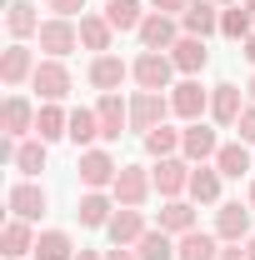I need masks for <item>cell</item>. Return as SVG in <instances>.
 I'll list each match as a JSON object with an SVG mask.
<instances>
[{"mask_svg": "<svg viewBox=\"0 0 255 260\" xmlns=\"http://www.w3.org/2000/svg\"><path fill=\"white\" fill-rule=\"evenodd\" d=\"M40 50L50 55V60H65L75 45H80V25L75 20H60V15H45V25H40Z\"/></svg>", "mask_w": 255, "mask_h": 260, "instance_id": "7", "label": "cell"}, {"mask_svg": "<svg viewBox=\"0 0 255 260\" xmlns=\"http://www.w3.org/2000/svg\"><path fill=\"white\" fill-rule=\"evenodd\" d=\"M175 60H170V50H140L135 60H130V80L140 85V90H170L175 85Z\"/></svg>", "mask_w": 255, "mask_h": 260, "instance_id": "1", "label": "cell"}, {"mask_svg": "<svg viewBox=\"0 0 255 260\" xmlns=\"http://www.w3.org/2000/svg\"><path fill=\"white\" fill-rule=\"evenodd\" d=\"M220 235H215V230H185V235H180V240H175V260H220Z\"/></svg>", "mask_w": 255, "mask_h": 260, "instance_id": "21", "label": "cell"}, {"mask_svg": "<svg viewBox=\"0 0 255 260\" xmlns=\"http://www.w3.org/2000/svg\"><path fill=\"white\" fill-rule=\"evenodd\" d=\"M110 40H115V25H110L100 10H85V15H80V45H85V50H95V55H105V50H110Z\"/></svg>", "mask_w": 255, "mask_h": 260, "instance_id": "27", "label": "cell"}, {"mask_svg": "<svg viewBox=\"0 0 255 260\" xmlns=\"http://www.w3.org/2000/svg\"><path fill=\"white\" fill-rule=\"evenodd\" d=\"M220 260H250V255H245V245H225Z\"/></svg>", "mask_w": 255, "mask_h": 260, "instance_id": "41", "label": "cell"}, {"mask_svg": "<svg viewBox=\"0 0 255 260\" xmlns=\"http://www.w3.org/2000/svg\"><path fill=\"white\" fill-rule=\"evenodd\" d=\"M245 255H250V260H255V235H250V240H245Z\"/></svg>", "mask_w": 255, "mask_h": 260, "instance_id": "45", "label": "cell"}, {"mask_svg": "<svg viewBox=\"0 0 255 260\" xmlns=\"http://www.w3.org/2000/svg\"><path fill=\"white\" fill-rule=\"evenodd\" d=\"M30 85L40 90V105H60V100L70 95V85H75V80H70V65H65V60H50V55H45V60L35 65Z\"/></svg>", "mask_w": 255, "mask_h": 260, "instance_id": "5", "label": "cell"}, {"mask_svg": "<svg viewBox=\"0 0 255 260\" xmlns=\"http://www.w3.org/2000/svg\"><path fill=\"white\" fill-rule=\"evenodd\" d=\"M95 115H100V140L115 145V140L130 130V100H120V90H110V95L95 100Z\"/></svg>", "mask_w": 255, "mask_h": 260, "instance_id": "10", "label": "cell"}, {"mask_svg": "<svg viewBox=\"0 0 255 260\" xmlns=\"http://www.w3.org/2000/svg\"><path fill=\"white\" fill-rule=\"evenodd\" d=\"M135 35H140V50H170L185 30H180V15H160V10H150L145 25H140Z\"/></svg>", "mask_w": 255, "mask_h": 260, "instance_id": "11", "label": "cell"}, {"mask_svg": "<svg viewBox=\"0 0 255 260\" xmlns=\"http://www.w3.org/2000/svg\"><path fill=\"white\" fill-rule=\"evenodd\" d=\"M220 35H225V40H240V45H245V40L255 35L250 10H245V5H225V10H220Z\"/></svg>", "mask_w": 255, "mask_h": 260, "instance_id": "35", "label": "cell"}, {"mask_svg": "<svg viewBox=\"0 0 255 260\" xmlns=\"http://www.w3.org/2000/svg\"><path fill=\"white\" fill-rule=\"evenodd\" d=\"M45 10L60 20H75V15H85V0H45Z\"/></svg>", "mask_w": 255, "mask_h": 260, "instance_id": "37", "label": "cell"}, {"mask_svg": "<svg viewBox=\"0 0 255 260\" xmlns=\"http://www.w3.org/2000/svg\"><path fill=\"white\" fill-rule=\"evenodd\" d=\"M140 140H145V155H155V160L180 155V130H170V125H155L150 135H140Z\"/></svg>", "mask_w": 255, "mask_h": 260, "instance_id": "36", "label": "cell"}, {"mask_svg": "<svg viewBox=\"0 0 255 260\" xmlns=\"http://www.w3.org/2000/svg\"><path fill=\"white\" fill-rule=\"evenodd\" d=\"M115 210H120L115 195H105V190H85V195H80V205H75V215H80V225H85V230H105Z\"/></svg>", "mask_w": 255, "mask_h": 260, "instance_id": "23", "label": "cell"}, {"mask_svg": "<svg viewBox=\"0 0 255 260\" xmlns=\"http://www.w3.org/2000/svg\"><path fill=\"white\" fill-rule=\"evenodd\" d=\"M5 205H10V215H20V220H40V215H45V205H50V195L40 190V185H35V180H20V185H10V190H5Z\"/></svg>", "mask_w": 255, "mask_h": 260, "instance_id": "14", "label": "cell"}, {"mask_svg": "<svg viewBox=\"0 0 255 260\" xmlns=\"http://www.w3.org/2000/svg\"><path fill=\"white\" fill-rule=\"evenodd\" d=\"M245 205H250V210H255V180H250V190H245Z\"/></svg>", "mask_w": 255, "mask_h": 260, "instance_id": "44", "label": "cell"}, {"mask_svg": "<svg viewBox=\"0 0 255 260\" xmlns=\"http://www.w3.org/2000/svg\"><path fill=\"white\" fill-rule=\"evenodd\" d=\"M135 255H140V260H175V235H170V230H160V225H150L145 235H140Z\"/></svg>", "mask_w": 255, "mask_h": 260, "instance_id": "34", "label": "cell"}, {"mask_svg": "<svg viewBox=\"0 0 255 260\" xmlns=\"http://www.w3.org/2000/svg\"><path fill=\"white\" fill-rule=\"evenodd\" d=\"M180 30L200 35V40L220 35V5H215V0H190V5L180 10Z\"/></svg>", "mask_w": 255, "mask_h": 260, "instance_id": "16", "label": "cell"}, {"mask_svg": "<svg viewBox=\"0 0 255 260\" xmlns=\"http://www.w3.org/2000/svg\"><path fill=\"white\" fill-rule=\"evenodd\" d=\"M35 65H40V60H35V50L25 45V40H15V45L0 55V80H5L10 90H20V85L35 75Z\"/></svg>", "mask_w": 255, "mask_h": 260, "instance_id": "15", "label": "cell"}, {"mask_svg": "<svg viewBox=\"0 0 255 260\" xmlns=\"http://www.w3.org/2000/svg\"><path fill=\"white\" fill-rule=\"evenodd\" d=\"M75 240L65 235V230H40V240H35V260H75Z\"/></svg>", "mask_w": 255, "mask_h": 260, "instance_id": "33", "label": "cell"}, {"mask_svg": "<svg viewBox=\"0 0 255 260\" xmlns=\"http://www.w3.org/2000/svg\"><path fill=\"white\" fill-rule=\"evenodd\" d=\"M170 60H175L180 75H200V70L210 65V45H205L200 35H180V40L170 45Z\"/></svg>", "mask_w": 255, "mask_h": 260, "instance_id": "22", "label": "cell"}, {"mask_svg": "<svg viewBox=\"0 0 255 260\" xmlns=\"http://www.w3.org/2000/svg\"><path fill=\"white\" fill-rule=\"evenodd\" d=\"M190 170H195V165L185 160V155H165V160H155L150 180H155L160 200H180V195L190 190Z\"/></svg>", "mask_w": 255, "mask_h": 260, "instance_id": "6", "label": "cell"}, {"mask_svg": "<svg viewBox=\"0 0 255 260\" xmlns=\"http://www.w3.org/2000/svg\"><path fill=\"white\" fill-rule=\"evenodd\" d=\"M165 115H175L165 90H135V95H130V130L150 135L155 125H165Z\"/></svg>", "mask_w": 255, "mask_h": 260, "instance_id": "4", "label": "cell"}, {"mask_svg": "<svg viewBox=\"0 0 255 260\" xmlns=\"http://www.w3.org/2000/svg\"><path fill=\"white\" fill-rule=\"evenodd\" d=\"M150 5H155L160 15H180V10H185V5H190V0H150Z\"/></svg>", "mask_w": 255, "mask_h": 260, "instance_id": "39", "label": "cell"}, {"mask_svg": "<svg viewBox=\"0 0 255 260\" xmlns=\"http://www.w3.org/2000/svg\"><path fill=\"white\" fill-rule=\"evenodd\" d=\"M45 155H50V145H45L40 135H25V140L15 145V160H10V165H15L25 180H35V175L45 170Z\"/></svg>", "mask_w": 255, "mask_h": 260, "instance_id": "28", "label": "cell"}, {"mask_svg": "<svg viewBox=\"0 0 255 260\" xmlns=\"http://www.w3.org/2000/svg\"><path fill=\"white\" fill-rule=\"evenodd\" d=\"M125 80H130V65L120 60L115 50H105V55H95V60H90V85H95L100 95H110V90H120Z\"/></svg>", "mask_w": 255, "mask_h": 260, "instance_id": "19", "label": "cell"}, {"mask_svg": "<svg viewBox=\"0 0 255 260\" xmlns=\"http://www.w3.org/2000/svg\"><path fill=\"white\" fill-rule=\"evenodd\" d=\"M75 150H90L100 140V115H95V105H75L70 110V135H65Z\"/></svg>", "mask_w": 255, "mask_h": 260, "instance_id": "25", "label": "cell"}, {"mask_svg": "<svg viewBox=\"0 0 255 260\" xmlns=\"http://www.w3.org/2000/svg\"><path fill=\"white\" fill-rule=\"evenodd\" d=\"M220 180H225V175L215 170V165H195L185 200H195V205H220Z\"/></svg>", "mask_w": 255, "mask_h": 260, "instance_id": "26", "label": "cell"}, {"mask_svg": "<svg viewBox=\"0 0 255 260\" xmlns=\"http://www.w3.org/2000/svg\"><path fill=\"white\" fill-rule=\"evenodd\" d=\"M245 105H250V100L240 95V85H230V80H225V85H210V120H215V125L235 130V120L245 115Z\"/></svg>", "mask_w": 255, "mask_h": 260, "instance_id": "13", "label": "cell"}, {"mask_svg": "<svg viewBox=\"0 0 255 260\" xmlns=\"http://www.w3.org/2000/svg\"><path fill=\"white\" fill-rule=\"evenodd\" d=\"M35 135H40L45 145H50V140H65V135H70V110H60V105H40Z\"/></svg>", "mask_w": 255, "mask_h": 260, "instance_id": "32", "label": "cell"}, {"mask_svg": "<svg viewBox=\"0 0 255 260\" xmlns=\"http://www.w3.org/2000/svg\"><path fill=\"white\" fill-rule=\"evenodd\" d=\"M220 145H225V140L215 135V125H205V120H195V125L180 130V155H185L190 165H210Z\"/></svg>", "mask_w": 255, "mask_h": 260, "instance_id": "9", "label": "cell"}, {"mask_svg": "<svg viewBox=\"0 0 255 260\" xmlns=\"http://www.w3.org/2000/svg\"><path fill=\"white\" fill-rule=\"evenodd\" d=\"M170 110H175L185 125H195V120L210 115V90L200 85V75H180V80L170 85Z\"/></svg>", "mask_w": 255, "mask_h": 260, "instance_id": "2", "label": "cell"}, {"mask_svg": "<svg viewBox=\"0 0 255 260\" xmlns=\"http://www.w3.org/2000/svg\"><path fill=\"white\" fill-rule=\"evenodd\" d=\"M235 140H245V145H255V105H245V115L235 120Z\"/></svg>", "mask_w": 255, "mask_h": 260, "instance_id": "38", "label": "cell"}, {"mask_svg": "<svg viewBox=\"0 0 255 260\" xmlns=\"http://www.w3.org/2000/svg\"><path fill=\"white\" fill-rule=\"evenodd\" d=\"M100 15H105V20H110L120 35H125V30H140L150 10H145L140 0H105V10H100Z\"/></svg>", "mask_w": 255, "mask_h": 260, "instance_id": "29", "label": "cell"}, {"mask_svg": "<svg viewBox=\"0 0 255 260\" xmlns=\"http://www.w3.org/2000/svg\"><path fill=\"white\" fill-rule=\"evenodd\" d=\"M150 190H155V180H150L145 165H120V175H115V185H110L115 205H135V210L150 200Z\"/></svg>", "mask_w": 255, "mask_h": 260, "instance_id": "8", "label": "cell"}, {"mask_svg": "<svg viewBox=\"0 0 255 260\" xmlns=\"http://www.w3.org/2000/svg\"><path fill=\"white\" fill-rule=\"evenodd\" d=\"M75 170H80V185H85V190H110L115 175H120V160H115L105 145H90V150H80Z\"/></svg>", "mask_w": 255, "mask_h": 260, "instance_id": "3", "label": "cell"}, {"mask_svg": "<svg viewBox=\"0 0 255 260\" xmlns=\"http://www.w3.org/2000/svg\"><path fill=\"white\" fill-rule=\"evenodd\" d=\"M105 260H140V255H135V245H110Z\"/></svg>", "mask_w": 255, "mask_h": 260, "instance_id": "40", "label": "cell"}, {"mask_svg": "<svg viewBox=\"0 0 255 260\" xmlns=\"http://www.w3.org/2000/svg\"><path fill=\"white\" fill-rule=\"evenodd\" d=\"M210 165L220 170L225 180H240V175H250V170H255V155H250V145H245V140H225Z\"/></svg>", "mask_w": 255, "mask_h": 260, "instance_id": "24", "label": "cell"}, {"mask_svg": "<svg viewBox=\"0 0 255 260\" xmlns=\"http://www.w3.org/2000/svg\"><path fill=\"white\" fill-rule=\"evenodd\" d=\"M145 210H135V205H120L115 215H110V225H105V235H110V245H140V235H145Z\"/></svg>", "mask_w": 255, "mask_h": 260, "instance_id": "20", "label": "cell"}, {"mask_svg": "<svg viewBox=\"0 0 255 260\" xmlns=\"http://www.w3.org/2000/svg\"><path fill=\"white\" fill-rule=\"evenodd\" d=\"M35 110L25 95H5V105H0V125H5V135L10 140H25V135H35Z\"/></svg>", "mask_w": 255, "mask_h": 260, "instance_id": "17", "label": "cell"}, {"mask_svg": "<svg viewBox=\"0 0 255 260\" xmlns=\"http://www.w3.org/2000/svg\"><path fill=\"white\" fill-rule=\"evenodd\" d=\"M215 5H235V0H215Z\"/></svg>", "mask_w": 255, "mask_h": 260, "instance_id": "48", "label": "cell"}, {"mask_svg": "<svg viewBox=\"0 0 255 260\" xmlns=\"http://www.w3.org/2000/svg\"><path fill=\"white\" fill-rule=\"evenodd\" d=\"M240 55H245V60L255 65V35H250V40H245V45H240Z\"/></svg>", "mask_w": 255, "mask_h": 260, "instance_id": "42", "label": "cell"}, {"mask_svg": "<svg viewBox=\"0 0 255 260\" xmlns=\"http://www.w3.org/2000/svg\"><path fill=\"white\" fill-rule=\"evenodd\" d=\"M215 235H220L225 245H245L250 240V205L225 200L220 210H215Z\"/></svg>", "mask_w": 255, "mask_h": 260, "instance_id": "12", "label": "cell"}, {"mask_svg": "<svg viewBox=\"0 0 255 260\" xmlns=\"http://www.w3.org/2000/svg\"><path fill=\"white\" fill-rule=\"evenodd\" d=\"M35 225L30 220H20V215H10L5 220V230H0V250H5V260H30L35 255Z\"/></svg>", "mask_w": 255, "mask_h": 260, "instance_id": "18", "label": "cell"}, {"mask_svg": "<svg viewBox=\"0 0 255 260\" xmlns=\"http://www.w3.org/2000/svg\"><path fill=\"white\" fill-rule=\"evenodd\" d=\"M245 90H250V105H255V75H250V85H245Z\"/></svg>", "mask_w": 255, "mask_h": 260, "instance_id": "47", "label": "cell"}, {"mask_svg": "<svg viewBox=\"0 0 255 260\" xmlns=\"http://www.w3.org/2000/svg\"><path fill=\"white\" fill-rule=\"evenodd\" d=\"M240 5H245V10H250V20H255V0H240Z\"/></svg>", "mask_w": 255, "mask_h": 260, "instance_id": "46", "label": "cell"}, {"mask_svg": "<svg viewBox=\"0 0 255 260\" xmlns=\"http://www.w3.org/2000/svg\"><path fill=\"white\" fill-rule=\"evenodd\" d=\"M75 260H105V250H80Z\"/></svg>", "mask_w": 255, "mask_h": 260, "instance_id": "43", "label": "cell"}, {"mask_svg": "<svg viewBox=\"0 0 255 260\" xmlns=\"http://www.w3.org/2000/svg\"><path fill=\"white\" fill-rule=\"evenodd\" d=\"M160 230H170L175 240H180L185 230H195V200H185V195H180V200H165V205H160Z\"/></svg>", "mask_w": 255, "mask_h": 260, "instance_id": "31", "label": "cell"}, {"mask_svg": "<svg viewBox=\"0 0 255 260\" xmlns=\"http://www.w3.org/2000/svg\"><path fill=\"white\" fill-rule=\"evenodd\" d=\"M5 25H10V35H15V40H30V35H40V25H45V20L35 15L30 0H10V5H5Z\"/></svg>", "mask_w": 255, "mask_h": 260, "instance_id": "30", "label": "cell"}]
</instances>
